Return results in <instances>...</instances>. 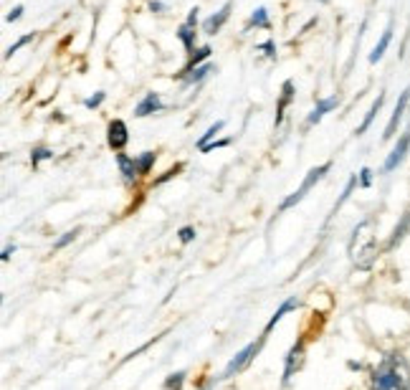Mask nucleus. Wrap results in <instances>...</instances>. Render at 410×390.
Instances as JSON below:
<instances>
[{"instance_id":"obj_7","label":"nucleus","mask_w":410,"mask_h":390,"mask_svg":"<svg viewBox=\"0 0 410 390\" xmlns=\"http://www.w3.org/2000/svg\"><path fill=\"white\" fill-rule=\"evenodd\" d=\"M231 8H233V3H231V0H228L226 5H223V8L218 10L216 16H210L208 21H205V23H203V31H205V34H208V36L218 34V31H220V25L226 23V21H228V16H231Z\"/></svg>"},{"instance_id":"obj_33","label":"nucleus","mask_w":410,"mask_h":390,"mask_svg":"<svg viewBox=\"0 0 410 390\" xmlns=\"http://www.w3.org/2000/svg\"><path fill=\"white\" fill-rule=\"evenodd\" d=\"M21 13H23V5H16V8L8 13V23H13V21H18L21 18Z\"/></svg>"},{"instance_id":"obj_3","label":"nucleus","mask_w":410,"mask_h":390,"mask_svg":"<svg viewBox=\"0 0 410 390\" xmlns=\"http://www.w3.org/2000/svg\"><path fill=\"white\" fill-rule=\"evenodd\" d=\"M329 167H332V165H329V162H324V165H319V167H314V170H309V175L304 178L302 188H299L296 193H292V195H289V198H286L284 203H281V208H279V210H289L292 206H296V203H299V200H302L304 195H307V193L311 191V185L319 183V180L324 178V173L329 170Z\"/></svg>"},{"instance_id":"obj_16","label":"nucleus","mask_w":410,"mask_h":390,"mask_svg":"<svg viewBox=\"0 0 410 390\" xmlns=\"http://www.w3.org/2000/svg\"><path fill=\"white\" fill-rule=\"evenodd\" d=\"M177 38L185 43V49L193 51V43H195V25L190 23H183L180 25V31H177Z\"/></svg>"},{"instance_id":"obj_8","label":"nucleus","mask_w":410,"mask_h":390,"mask_svg":"<svg viewBox=\"0 0 410 390\" xmlns=\"http://www.w3.org/2000/svg\"><path fill=\"white\" fill-rule=\"evenodd\" d=\"M304 363V345L299 342V345H294L292 350H289V355H286V367H284V382L289 380L294 375V370H299Z\"/></svg>"},{"instance_id":"obj_20","label":"nucleus","mask_w":410,"mask_h":390,"mask_svg":"<svg viewBox=\"0 0 410 390\" xmlns=\"http://www.w3.org/2000/svg\"><path fill=\"white\" fill-rule=\"evenodd\" d=\"M248 25H256V28H271V23H268L266 8H259V10H256V13L251 16V21H248Z\"/></svg>"},{"instance_id":"obj_22","label":"nucleus","mask_w":410,"mask_h":390,"mask_svg":"<svg viewBox=\"0 0 410 390\" xmlns=\"http://www.w3.org/2000/svg\"><path fill=\"white\" fill-rule=\"evenodd\" d=\"M152 162H155V152H144L142 158L137 160V165H140V175H147V173H150Z\"/></svg>"},{"instance_id":"obj_35","label":"nucleus","mask_w":410,"mask_h":390,"mask_svg":"<svg viewBox=\"0 0 410 390\" xmlns=\"http://www.w3.org/2000/svg\"><path fill=\"white\" fill-rule=\"evenodd\" d=\"M13 251H16V246H8V249L3 251V261H8V258H10V254H13Z\"/></svg>"},{"instance_id":"obj_14","label":"nucleus","mask_w":410,"mask_h":390,"mask_svg":"<svg viewBox=\"0 0 410 390\" xmlns=\"http://www.w3.org/2000/svg\"><path fill=\"white\" fill-rule=\"evenodd\" d=\"M335 104H337L335 97H332V99H322V101L317 104V107H314V112L309 114V119H307V125H309V127H311V125H317V122L326 114V112H332V109H335Z\"/></svg>"},{"instance_id":"obj_27","label":"nucleus","mask_w":410,"mask_h":390,"mask_svg":"<svg viewBox=\"0 0 410 390\" xmlns=\"http://www.w3.org/2000/svg\"><path fill=\"white\" fill-rule=\"evenodd\" d=\"M408 223H410V218H405V221H402V223L398 226V228H395L393 239H390V246H395V243L400 241V239H402V233H405V228H408Z\"/></svg>"},{"instance_id":"obj_30","label":"nucleus","mask_w":410,"mask_h":390,"mask_svg":"<svg viewBox=\"0 0 410 390\" xmlns=\"http://www.w3.org/2000/svg\"><path fill=\"white\" fill-rule=\"evenodd\" d=\"M195 239V231L190 228V226H185V228H180V241L183 243H190Z\"/></svg>"},{"instance_id":"obj_32","label":"nucleus","mask_w":410,"mask_h":390,"mask_svg":"<svg viewBox=\"0 0 410 390\" xmlns=\"http://www.w3.org/2000/svg\"><path fill=\"white\" fill-rule=\"evenodd\" d=\"M228 140H220V142H210V145H205V147H201V152H210V149H216V147H226Z\"/></svg>"},{"instance_id":"obj_23","label":"nucleus","mask_w":410,"mask_h":390,"mask_svg":"<svg viewBox=\"0 0 410 390\" xmlns=\"http://www.w3.org/2000/svg\"><path fill=\"white\" fill-rule=\"evenodd\" d=\"M49 158H53V152L51 149H46V147H38V149H34V155H31V162H34V167L41 162V160H49Z\"/></svg>"},{"instance_id":"obj_19","label":"nucleus","mask_w":410,"mask_h":390,"mask_svg":"<svg viewBox=\"0 0 410 390\" xmlns=\"http://www.w3.org/2000/svg\"><path fill=\"white\" fill-rule=\"evenodd\" d=\"M292 92H294V84L286 82L284 84V97H281V101H279V112H277V122H281V114H284L286 104L292 101Z\"/></svg>"},{"instance_id":"obj_9","label":"nucleus","mask_w":410,"mask_h":390,"mask_svg":"<svg viewBox=\"0 0 410 390\" xmlns=\"http://www.w3.org/2000/svg\"><path fill=\"white\" fill-rule=\"evenodd\" d=\"M405 104H408V92H402V97L398 99V107H395L393 117H390V122H387L383 140H390L395 134V130H398V125H400V119H402V112H405Z\"/></svg>"},{"instance_id":"obj_24","label":"nucleus","mask_w":410,"mask_h":390,"mask_svg":"<svg viewBox=\"0 0 410 390\" xmlns=\"http://www.w3.org/2000/svg\"><path fill=\"white\" fill-rule=\"evenodd\" d=\"M183 380H185V373L170 375L168 380H165V388H170V390H180V385H183Z\"/></svg>"},{"instance_id":"obj_11","label":"nucleus","mask_w":410,"mask_h":390,"mask_svg":"<svg viewBox=\"0 0 410 390\" xmlns=\"http://www.w3.org/2000/svg\"><path fill=\"white\" fill-rule=\"evenodd\" d=\"M117 165H119V170H122V175H125V180H129V183H132L134 178L140 175V165H137V160H132L129 155H122V152H119Z\"/></svg>"},{"instance_id":"obj_1","label":"nucleus","mask_w":410,"mask_h":390,"mask_svg":"<svg viewBox=\"0 0 410 390\" xmlns=\"http://www.w3.org/2000/svg\"><path fill=\"white\" fill-rule=\"evenodd\" d=\"M372 390H410V367L400 355H387L372 370Z\"/></svg>"},{"instance_id":"obj_36","label":"nucleus","mask_w":410,"mask_h":390,"mask_svg":"<svg viewBox=\"0 0 410 390\" xmlns=\"http://www.w3.org/2000/svg\"><path fill=\"white\" fill-rule=\"evenodd\" d=\"M150 8H152V10H162V8H165V5H162V3H155V0H152V3H150Z\"/></svg>"},{"instance_id":"obj_31","label":"nucleus","mask_w":410,"mask_h":390,"mask_svg":"<svg viewBox=\"0 0 410 390\" xmlns=\"http://www.w3.org/2000/svg\"><path fill=\"white\" fill-rule=\"evenodd\" d=\"M370 183H372V173H370L368 167H365V170L360 173V185H362V188H368Z\"/></svg>"},{"instance_id":"obj_6","label":"nucleus","mask_w":410,"mask_h":390,"mask_svg":"<svg viewBox=\"0 0 410 390\" xmlns=\"http://www.w3.org/2000/svg\"><path fill=\"white\" fill-rule=\"evenodd\" d=\"M408 147H410V132H405L400 140H398V145H395L393 152H390V158L385 160V167H383V170H385V173H393L395 167H398L402 160H405V152H408Z\"/></svg>"},{"instance_id":"obj_13","label":"nucleus","mask_w":410,"mask_h":390,"mask_svg":"<svg viewBox=\"0 0 410 390\" xmlns=\"http://www.w3.org/2000/svg\"><path fill=\"white\" fill-rule=\"evenodd\" d=\"M390 38H393V25H387L385 34H383V38L377 41V46L372 49V53H370V64H377L380 58H383V53L387 51V46H390Z\"/></svg>"},{"instance_id":"obj_4","label":"nucleus","mask_w":410,"mask_h":390,"mask_svg":"<svg viewBox=\"0 0 410 390\" xmlns=\"http://www.w3.org/2000/svg\"><path fill=\"white\" fill-rule=\"evenodd\" d=\"M259 348H261V342H251L248 348H243L241 352H238V355H235L233 360L228 363V367H226V373H223V378H233L235 373H241L243 367L251 363V357L256 355V352H259Z\"/></svg>"},{"instance_id":"obj_29","label":"nucleus","mask_w":410,"mask_h":390,"mask_svg":"<svg viewBox=\"0 0 410 390\" xmlns=\"http://www.w3.org/2000/svg\"><path fill=\"white\" fill-rule=\"evenodd\" d=\"M101 101H104V92H97L94 97H89V99H86L84 104H86L89 109H97V107L101 104Z\"/></svg>"},{"instance_id":"obj_25","label":"nucleus","mask_w":410,"mask_h":390,"mask_svg":"<svg viewBox=\"0 0 410 390\" xmlns=\"http://www.w3.org/2000/svg\"><path fill=\"white\" fill-rule=\"evenodd\" d=\"M355 185H357V178H350V183H347V188H344V193H342V198L337 200V206H335V213H337V208L342 206L344 200H347V198H350V195H352V188H355Z\"/></svg>"},{"instance_id":"obj_21","label":"nucleus","mask_w":410,"mask_h":390,"mask_svg":"<svg viewBox=\"0 0 410 390\" xmlns=\"http://www.w3.org/2000/svg\"><path fill=\"white\" fill-rule=\"evenodd\" d=\"M220 130H223V122H216L213 127H208V132H205L201 140H198V147H205V145H210V140H213V137H216Z\"/></svg>"},{"instance_id":"obj_15","label":"nucleus","mask_w":410,"mask_h":390,"mask_svg":"<svg viewBox=\"0 0 410 390\" xmlns=\"http://www.w3.org/2000/svg\"><path fill=\"white\" fill-rule=\"evenodd\" d=\"M294 307H296V299H286L284 304H281V307H279L277 312H274V317H271V319H268V324H266V332H271V330H274V327H277V322H279V319H281V317H284L286 312H292Z\"/></svg>"},{"instance_id":"obj_18","label":"nucleus","mask_w":410,"mask_h":390,"mask_svg":"<svg viewBox=\"0 0 410 390\" xmlns=\"http://www.w3.org/2000/svg\"><path fill=\"white\" fill-rule=\"evenodd\" d=\"M210 71H213V66H210V64H205V66H198V69H193V71H188V74H185V82H188V84L203 82V79H205Z\"/></svg>"},{"instance_id":"obj_34","label":"nucleus","mask_w":410,"mask_h":390,"mask_svg":"<svg viewBox=\"0 0 410 390\" xmlns=\"http://www.w3.org/2000/svg\"><path fill=\"white\" fill-rule=\"evenodd\" d=\"M261 51H264L266 56H274V51H277V49H274V43H271V41H266L264 46H261Z\"/></svg>"},{"instance_id":"obj_5","label":"nucleus","mask_w":410,"mask_h":390,"mask_svg":"<svg viewBox=\"0 0 410 390\" xmlns=\"http://www.w3.org/2000/svg\"><path fill=\"white\" fill-rule=\"evenodd\" d=\"M107 140L112 149H122L129 142V132H127V125L122 119H112L107 130Z\"/></svg>"},{"instance_id":"obj_2","label":"nucleus","mask_w":410,"mask_h":390,"mask_svg":"<svg viewBox=\"0 0 410 390\" xmlns=\"http://www.w3.org/2000/svg\"><path fill=\"white\" fill-rule=\"evenodd\" d=\"M350 261L357 269L368 271L370 266L375 264L377 258V236H375V221L365 218L362 223H357V228L352 231L350 239Z\"/></svg>"},{"instance_id":"obj_28","label":"nucleus","mask_w":410,"mask_h":390,"mask_svg":"<svg viewBox=\"0 0 410 390\" xmlns=\"http://www.w3.org/2000/svg\"><path fill=\"white\" fill-rule=\"evenodd\" d=\"M76 233L79 231H68V233H64V236H61L59 241H56V246H53V249H64V246H68V243L74 241L76 239Z\"/></svg>"},{"instance_id":"obj_12","label":"nucleus","mask_w":410,"mask_h":390,"mask_svg":"<svg viewBox=\"0 0 410 390\" xmlns=\"http://www.w3.org/2000/svg\"><path fill=\"white\" fill-rule=\"evenodd\" d=\"M383 104H385V94H380L375 101H372V107H370V112L365 114V119H362V125L357 127V134H365L370 130V125L375 122V117H377V112L383 109Z\"/></svg>"},{"instance_id":"obj_10","label":"nucleus","mask_w":410,"mask_h":390,"mask_svg":"<svg viewBox=\"0 0 410 390\" xmlns=\"http://www.w3.org/2000/svg\"><path fill=\"white\" fill-rule=\"evenodd\" d=\"M157 109H162V101H159V97L157 94H144V99L134 107V117H150V114H155Z\"/></svg>"},{"instance_id":"obj_17","label":"nucleus","mask_w":410,"mask_h":390,"mask_svg":"<svg viewBox=\"0 0 410 390\" xmlns=\"http://www.w3.org/2000/svg\"><path fill=\"white\" fill-rule=\"evenodd\" d=\"M210 53H213V51H210V46H203V49L195 51L193 56H190V61H188V69H185V74H188V71H193V69H198V64H201V61H205Z\"/></svg>"},{"instance_id":"obj_26","label":"nucleus","mask_w":410,"mask_h":390,"mask_svg":"<svg viewBox=\"0 0 410 390\" xmlns=\"http://www.w3.org/2000/svg\"><path fill=\"white\" fill-rule=\"evenodd\" d=\"M34 41V34H28V36H23V38H21V41L18 43H13V46H10L8 49V53H5V56H13V53H16V51H21L25 46V43H31Z\"/></svg>"}]
</instances>
